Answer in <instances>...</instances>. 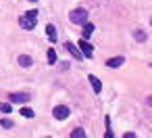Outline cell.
Here are the masks:
<instances>
[{
	"label": "cell",
	"instance_id": "ffe728a7",
	"mask_svg": "<svg viewBox=\"0 0 152 138\" xmlns=\"http://www.w3.org/2000/svg\"><path fill=\"white\" fill-rule=\"evenodd\" d=\"M31 2H38V0H31Z\"/></svg>",
	"mask_w": 152,
	"mask_h": 138
},
{
	"label": "cell",
	"instance_id": "ac0fdd59",
	"mask_svg": "<svg viewBox=\"0 0 152 138\" xmlns=\"http://www.w3.org/2000/svg\"><path fill=\"white\" fill-rule=\"evenodd\" d=\"M123 138H135V134H133V132H127V134H125Z\"/></svg>",
	"mask_w": 152,
	"mask_h": 138
},
{
	"label": "cell",
	"instance_id": "ba28073f",
	"mask_svg": "<svg viewBox=\"0 0 152 138\" xmlns=\"http://www.w3.org/2000/svg\"><path fill=\"white\" fill-rule=\"evenodd\" d=\"M81 34H83V40H88V38L94 34V23L86 21V23H83V32H81Z\"/></svg>",
	"mask_w": 152,
	"mask_h": 138
},
{
	"label": "cell",
	"instance_id": "3957f363",
	"mask_svg": "<svg viewBox=\"0 0 152 138\" xmlns=\"http://www.w3.org/2000/svg\"><path fill=\"white\" fill-rule=\"evenodd\" d=\"M19 23H21L23 30H34V27H36V17H29V15L25 13V17H21Z\"/></svg>",
	"mask_w": 152,
	"mask_h": 138
},
{
	"label": "cell",
	"instance_id": "44dd1931",
	"mask_svg": "<svg viewBox=\"0 0 152 138\" xmlns=\"http://www.w3.org/2000/svg\"><path fill=\"white\" fill-rule=\"evenodd\" d=\"M46 138H50V136H46Z\"/></svg>",
	"mask_w": 152,
	"mask_h": 138
},
{
	"label": "cell",
	"instance_id": "8992f818",
	"mask_svg": "<svg viewBox=\"0 0 152 138\" xmlns=\"http://www.w3.org/2000/svg\"><path fill=\"white\" fill-rule=\"evenodd\" d=\"M123 63H125V59H123V57H113V59H108V61H106V67L117 69V67H121Z\"/></svg>",
	"mask_w": 152,
	"mask_h": 138
},
{
	"label": "cell",
	"instance_id": "30bf717a",
	"mask_svg": "<svg viewBox=\"0 0 152 138\" xmlns=\"http://www.w3.org/2000/svg\"><path fill=\"white\" fill-rule=\"evenodd\" d=\"M90 84H92L94 92H100V90H102V84H100V80H98L96 75H90Z\"/></svg>",
	"mask_w": 152,
	"mask_h": 138
},
{
	"label": "cell",
	"instance_id": "277c9868",
	"mask_svg": "<svg viewBox=\"0 0 152 138\" xmlns=\"http://www.w3.org/2000/svg\"><path fill=\"white\" fill-rule=\"evenodd\" d=\"M52 115H54L56 119H67V117H69V107H65V105H58V107H54Z\"/></svg>",
	"mask_w": 152,
	"mask_h": 138
},
{
	"label": "cell",
	"instance_id": "7c38bea8",
	"mask_svg": "<svg viewBox=\"0 0 152 138\" xmlns=\"http://www.w3.org/2000/svg\"><path fill=\"white\" fill-rule=\"evenodd\" d=\"M133 38H135L137 42H146V38H148V36H146V32H142V30H135V32H133Z\"/></svg>",
	"mask_w": 152,
	"mask_h": 138
},
{
	"label": "cell",
	"instance_id": "9a60e30c",
	"mask_svg": "<svg viewBox=\"0 0 152 138\" xmlns=\"http://www.w3.org/2000/svg\"><path fill=\"white\" fill-rule=\"evenodd\" d=\"M21 115L27 117V119H31V117H34V111H31L29 107H23V109H21Z\"/></svg>",
	"mask_w": 152,
	"mask_h": 138
},
{
	"label": "cell",
	"instance_id": "6da1fadb",
	"mask_svg": "<svg viewBox=\"0 0 152 138\" xmlns=\"http://www.w3.org/2000/svg\"><path fill=\"white\" fill-rule=\"evenodd\" d=\"M69 19L73 23H77V25H83L88 21V11L86 9H75V11H71V17Z\"/></svg>",
	"mask_w": 152,
	"mask_h": 138
},
{
	"label": "cell",
	"instance_id": "7a4b0ae2",
	"mask_svg": "<svg viewBox=\"0 0 152 138\" xmlns=\"http://www.w3.org/2000/svg\"><path fill=\"white\" fill-rule=\"evenodd\" d=\"M77 48H81L79 52H81L83 57H88V59H92V57H94V46H92L88 40H81V42L77 44Z\"/></svg>",
	"mask_w": 152,
	"mask_h": 138
},
{
	"label": "cell",
	"instance_id": "2e32d148",
	"mask_svg": "<svg viewBox=\"0 0 152 138\" xmlns=\"http://www.w3.org/2000/svg\"><path fill=\"white\" fill-rule=\"evenodd\" d=\"M48 63H50V65H54V63H56V52H54L52 48L48 50Z\"/></svg>",
	"mask_w": 152,
	"mask_h": 138
},
{
	"label": "cell",
	"instance_id": "8fae6325",
	"mask_svg": "<svg viewBox=\"0 0 152 138\" xmlns=\"http://www.w3.org/2000/svg\"><path fill=\"white\" fill-rule=\"evenodd\" d=\"M46 34H48V38L52 42H56V30H54V25H46Z\"/></svg>",
	"mask_w": 152,
	"mask_h": 138
},
{
	"label": "cell",
	"instance_id": "e0dca14e",
	"mask_svg": "<svg viewBox=\"0 0 152 138\" xmlns=\"http://www.w3.org/2000/svg\"><path fill=\"white\" fill-rule=\"evenodd\" d=\"M2 128H13V121L11 119H2Z\"/></svg>",
	"mask_w": 152,
	"mask_h": 138
},
{
	"label": "cell",
	"instance_id": "d6986e66",
	"mask_svg": "<svg viewBox=\"0 0 152 138\" xmlns=\"http://www.w3.org/2000/svg\"><path fill=\"white\" fill-rule=\"evenodd\" d=\"M104 138H115V136H113V132H110V130H108V132H106V134H104Z\"/></svg>",
	"mask_w": 152,
	"mask_h": 138
},
{
	"label": "cell",
	"instance_id": "9c48e42d",
	"mask_svg": "<svg viewBox=\"0 0 152 138\" xmlns=\"http://www.w3.org/2000/svg\"><path fill=\"white\" fill-rule=\"evenodd\" d=\"M31 63H34L31 57H27V55H21V57H19V65H21V67H31Z\"/></svg>",
	"mask_w": 152,
	"mask_h": 138
},
{
	"label": "cell",
	"instance_id": "5b68a950",
	"mask_svg": "<svg viewBox=\"0 0 152 138\" xmlns=\"http://www.w3.org/2000/svg\"><path fill=\"white\" fill-rule=\"evenodd\" d=\"M11 103H27L29 100V94H25V92H11Z\"/></svg>",
	"mask_w": 152,
	"mask_h": 138
},
{
	"label": "cell",
	"instance_id": "5bb4252c",
	"mask_svg": "<svg viewBox=\"0 0 152 138\" xmlns=\"http://www.w3.org/2000/svg\"><path fill=\"white\" fill-rule=\"evenodd\" d=\"M11 111H13L11 103H0V113H11Z\"/></svg>",
	"mask_w": 152,
	"mask_h": 138
},
{
	"label": "cell",
	"instance_id": "52a82bcc",
	"mask_svg": "<svg viewBox=\"0 0 152 138\" xmlns=\"http://www.w3.org/2000/svg\"><path fill=\"white\" fill-rule=\"evenodd\" d=\"M65 48H67V50H69V52H71V55H73V57H75V59H77V61H79V59H81V57H83V55H81V52H79V48H77V46H75V44H71V42H67V44H65Z\"/></svg>",
	"mask_w": 152,
	"mask_h": 138
},
{
	"label": "cell",
	"instance_id": "4fadbf2b",
	"mask_svg": "<svg viewBox=\"0 0 152 138\" xmlns=\"http://www.w3.org/2000/svg\"><path fill=\"white\" fill-rule=\"evenodd\" d=\"M71 138H86V132H83V128H75V130L71 132Z\"/></svg>",
	"mask_w": 152,
	"mask_h": 138
}]
</instances>
